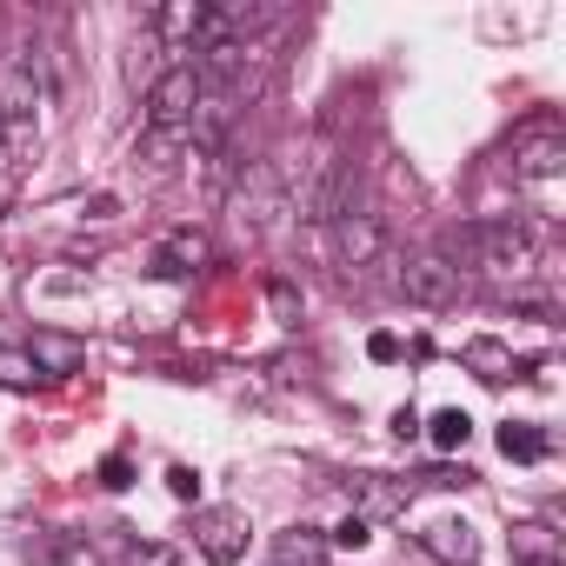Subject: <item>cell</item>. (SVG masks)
Returning <instances> with one entry per match:
<instances>
[{
    "instance_id": "obj_1",
    "label": "cell",
    "mask_w": 566,
    "mask_h": 566,
    "mask_svg": "<svg viewBox=\"0 0 566 566\" xmlns=\"http://www.w3.org/2000/svg\"><path fill=\"white\" fill-rule=\"evenodd\" d=\"M193 67L187 61H174V67H160L154 81H147V147L154 154H174V147H187V120H193Z\"/></svg>"
},
{
    "instance_id": "obj_16",
    "label": "cell",
    "mask_w": 566,
    "mask_h": 566,
    "mask_svg": "<svg viewBox=\"0 0 566 566\" xmlns=\"http://www.w3.org/2000/svg\"><path fill=\"white\" fill-rule=\"evenodd\" d=\"M407 506V486H394V480H360V520L374 526V520H387V513H400Z\"/></svg>"
},
{
    "instance_id": "obj_5",
    "label": "cell",
    "mask_w": 566,
    "mask_h": 566,
    "mask_svg": "<svg viewBox=\"0 0 566 566\" xmlns=\"http://www.w3.org/2000/svg\"><path fill=\"white\" fill-rule=\"evenodd\" d=\"M247 539H253V526H247L240 506H207L193 520V546H200L207 566H240L247 559Z\"/></svg>"
},
{
    "instance_id": "obj_4",
    "label": "cell",
    "mask_w": 566,
    "mask_h": 566,
    "mask_svg": "<svg viewBox=\"0 0 566 566\" xmlns=\"http://www.w3.org/2000/svg\"><path fill=\"white\" fill-rule=\"evenodd\" d=\"M513 174H520V180H553V174H566V127H559L553 114H539V120H526V127L513 134Z\"/></svg>"
},
{
    "instance_id": "obj_13",
    "label": "cell",
    "mask_w": 566,
    "mask_h": 566,
    "mask_svg": "<svg viewBox=\"0 0 566 566\" xmlns=\"http://www.w3.org/2000/svg\"><path fill=\"white\" fill-rule=\"evenodd\" d=\"M467 367L486 380V387H500V380H513L520 367H513V354L500 347V340H467Z\"/></svg>"
},
{
    "instance_id": "obj_20",
    "label": "cell",
    "mask_w": 566,
    "mask_h": 566,
    "mask_svg": "<svg viewBox=\"0 0 566 566\" xmlns=\"http://www.w3.org/2000/svg\"><path fill=\"white\" fill-rule=\"evenodd\" d=\"M167 493L174 500H200V473L193 467H167Z\"/></svg>"
},
{
    "instance_id": "obj_2",
    "label": "cell",
    "mask_w": 566,
    "mask_h": 566,
    "mask_svg": "<svg viewBox=\"0 0 566 566\" xmlns=\"http://www.w3.org/2000/svg\"><path fill=\"white\" fill-rule=\"evenodd\" d=\"M473 253H480V266L500 273V280H526V273L539 266V240H533V227H520V220H486V227H473Z\"/></svg>"
},
{
    "instance_id": "obj_10",
    "label": "cell",
    "mask_w": 566,
    "mask_h": 566,
    "mask_svg": "<svg viewBox=\"0 0 566 566\" xmlns=\"http://www.w3.org/2000/svg\"><path fill=\"white\" fill-rule=\"evenodd\" d=\"M233 207H240V220H253V227H266L273 213H287V193H280V180H273V167H253V174L240 180V193H233Z\"/></svg>"
},
{
    "instance_id": "obj_15",
    "label": "cell",
    "mask_w": 566,
    "mask_h": 566,
    "mask_svg": "<svg viewBox=\"0 0 566 566\" xmlns=\"http://www.w3.org/2000/svg\"><path fill=\"white\" fill-rule=\"evenodd\" d=\"M420 433H427V440H433V447H440V453H460V447H467V440H473V420H467V413H460V407H440V413H433V420H427V427H420Z\"/></svg>"
},
{
    "instance_id": "obj_22",
    "label": "cell",
    "mask_w": 566,
    "mask_h": 566,
    "mask_svg": "<svg viewBox=\"0 0 566 566\" xmlns=\"http://www.w3.org/2000/svg\"><path fill=\"white\" fill-rule=\"evenodd\" d=\"M367 354H374L380 367H394V360H400L407 347H400V334H374V340H367Z\"/></svg>"
},
{
    "instance_id": "obj_18",
    "label": "cell",
    "mask_w": 566,
    "mask_h": 566,
    "mask_svg": "<svg viewBox=\"0 0 566 566\" xmlns=\"http://www.w3.org/2000/svg\"><path fill=\"white\" fill-rule=\"evenodd\" d=\"M101 486H107V493H127V486H134V460H127V453H107V460H101Z\"/></svg>"
},
{
    "instance_id": "obj_24",
    "label": "cell",
    "mask_w": 566,
    "mask_h": 566,
    "mask_svg": "<svg viewBox=\"0 0 566 566\" xmlns=\"http://www.w3.org/2000/svg\"><path fill=\"white\" fill-rule=\"evenodd\" d=\"M0 180H8V140H0Z\"/></svg>"
},
{
    "instance_id": "obj_12",
    "label": "cell",
    "mask_w": 566,
    "mask_h": 566,
    "mask_svg": "<svg viewBox=\"0 0 566 566\" xmlns=\"http://www.w3.org/2000/svg\"><path fill=\"white\" fill-rule=\"evenodd\" d=\"M513 559L520 566H559V533L553 526H513Z\"/></svg>"
},
{
    "instance_id": "obj_19",
    "label": "cell",
    "mask_w": 566,
    "mask_h": 566,
    "mask_svg": "<svg viewBox=\"0 0 566 566\" xmlns=\"http://www.w3.org/2000/svg\"><path fill=\"white\" fill-rule=\"evenodd\" d=\"M327 539H334V546H347V553H354V546H367V539H374V526H367V520H360V513H347V520H340V526H334V533H327Z\"/></svg>"
},
{
    "instance_id": "obj_8",
    "label": "cell",
    "mask_w": 566,
    "mask_h": 566,
    "mask_svg": "<svg viewBox=\"0 0 566 566\" xmlns=\"http://www.w3.org/2000/svg\"><path fill=\"white\" fill-rule=\"evenodd\" d=\"M200 266H207V240H200L193 227L167 233V240L147 253V273H154V280H187V273H200Z\"/></svg>"
},
{
    "instance_id": "obj_9",
    "label": "cell",
    "mask_w": 566,
    "mask_h": 566,
    "mask_svg": "<svg viewBox=\"0 0 566 566\" xmlns=\"http://www.w3.org/2000/svg\"><path fill=\"white\" fill-rule=\"evenodd\" d=\"M420 546L440 559V566H480V533L467 520H433L420 526Z\"/></svg>"
},
{
    "instance_id": "obj_11",
    "label": "cell",
    "mask_w": 566,
    "mask_h": 566,
    "mask_svg": "<svg viewBox=\"0 0 566 566\" xmlns=\"http://www.w3.org/2000/svg\"><path fill=\"white\" fill-rule=\"evenodd\" d=\"M500 453L520 460V467L546 460V433H539V420H506V427H500Z\"/></svg>"
},
{
    "instance_id": "obj_17",
    "label": "cell",
    "mask_w": 566,
    "mask_h": 566,
    "mask_svg": "<svg viewBox=\"0 0 566 566\" xmlns=\"http://www.w3.org/2000/svg\"><path fill=\"white\" fill-rule=\"evenodd\" d=\"M0 380H8V387H34L41 367H34L28 354H14V347H0Z\"/></svg>"
},
{
    "instance_id": "obj_14",
    "label": "cell",
    "mask_w": 566,
    "mask_h": 566,
    "mask_svg": "<svg viewBox=\"0 0 566 566\" xmlns=\"http://www.w3.org/2000/svg\"><path fill=\"white\" fill-rule=\"evenodd\" d=\"M28 360H34L41 374H74V367H81V347H74V340H61V334H34Z\"/></svg>"
},
{
    "instance_id": "obj_3",
    "label": "cell",
    "mask_w": 566,
    "mask_h": 566,
    "mask_svg": "<svg viewBox=\"0 0 566 566\" xmlns=\"http://www.w3.org/2000/svg\"><path fill=\"white\" fill-rule=\"evenodd\" d=\"M460 287H467V273H460V260H447V253H407V260H400V294H407L413 307H427V314H447V307L460 301Z\"/></svg>"
},
{
    "instance_id": "obj_21",
    "label": "cell",
    "mask_w": 566,
    "mask_h": 566,
    "mask_svg": "<svg viewBox=\"0 0 566 566\" xmlns=\"http://www.w3.org/2000/svg\"><path fill=\"white\" fill-rule=\"evenodd\" d=\"M273 314H280V321H287V327L301 321V294L287 287V280H273Z\"/></svg>"
},
{
    "instance_id": "obj_23",
    "label": "cell",
    "mask_w": 566,
    "mask_h": 566,
    "mask_svg": "<svg viewBox=\"0 0 566 566\" xmlns=\"http://www.w3.org/2000/svg\"><path fill=\"white\" fill-rule=\"evenodd\" d=\"M394 433H400V440H413V433H420V413H413V407H400V413H394Z\"/></svg>"
},
{
    "instance_id": "obj_6",
    "label": "cell",
    "mask_w": 566,
    "mask_h": 566,
    "mask_svg": "<svg viewBox=\"0 0 566 566\" xmlns=\"http://www.w3.org/2000/svg\"><path fill=\"white\" fill-rule=\"evenodd\" d=\"M34 107H41V61L8 54V61H0V127L21 134L34 120Z\"/></svg>"
},
{
    "instance_id": "obj_7",
    "label": "cell",
    "mask_w": 566,
    "mask_h": 566,
    "mask_svg": "<svg viewBox=\"0 0 566 566\" xmlns=\"http://www.w3.org/2000/svg\"><path fill=\"white\" fill-rule=\"evenodd\" d=\"M334 240H340V260H347V273L354 280H367V266L387 253V233H380V220L360 207V213H340L334 220Z\"/></svg>"
}]
</instances>
